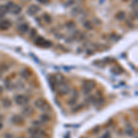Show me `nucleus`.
I'll return each mask as SVG.
<instances>
[{
	"mask_svg": "<svg viewBox=\"0 0 138 138\" xmlns=\"http://www.w3.org/2000/svg\"><path fill=\"white\" fill-rule=\"evenodd\" d=\"M34 106H35L37 109H39V110L42 111V112H48L49 111H51L50 104H49L44 99H42V98H39V99H36V100L34 101Z\"/></svg>",
	"mask_w": 138,
	"mask_h": 138,
	"instance_id": "f257e3e1",
	"label": "nucleus"
},
{
	"mask_svg": "<svg viewBox=\"0 0 138 138\" xmlns=\"http://www.w3.org/2000/svg\"><path fill=\"white\" fill-rule=\"evenodd\" d=\"M95 87H96V84L94 81L92 80H85L83 82V85H82V90H83L84 94H88L92 90L94 89Z\"/></svg>",
	"mask_w": 138,
	"mask_h": 138,
	"instance_id": "f03ea898",
	"label": "nucleus"
},
{
	"mask_svg": "<svg viewBox=\"0 0 138 138\" xmlns=\"http://www.w3.org/2000/svg\"><path fill=\"white\" fill-rule=\"evenodd\" d=\"M34 43H35V45L42 47V48H49V47H51V46L53 45V43H52L50 41L45 40L43 37H42V36H39V37L36 38V39L34 40Z\"/></svg>",
	"mask_w": 138,
	"mask_h": 138,
	"instance_id": "7ed1b4c3",
	"label": "nucleus"
},
{
	"mask_svg": "<svg viewBox=\"0 0 138 138\" xmlns=\"http://www.w3.org/2000/svg\"><path fill=\"white\" fill-rule=\"evenodd\" d=\"M55 90H56L60 95H66L70 92V87L66 84V82L61 84H58L55 88Z\"/></svg>",
	"mask_w": 138,
	"mask_h": 138,
	"instance_id": "20e7f679",
	"label": "nucleus"
},
{
	"mask_svg": "<svg viewBox=\"0 0 138 138\" xmlns=\"http://www.w3.org/2000/svg\"><path fill=\"white\" fill-rule=\"evenodd\" d=\"M14 101H15L16 104L19 106H26V105H28V103H29V98L24 96V95L19 94V95H17V96H15Z\"/></svg>",
	"mask_w": 138,
	"mask_h": 138,
	"instance_id": "39448f33",
	"label": "nucleus"
},
{
	"mask_svg": "<svg viewBox=\"0 0 138 138\" xmlns=\"http://www.w3.org/2000/svg\"><path fill=\"white\" fill-rule=\"evenodd\" d=\"M6 6L7 7V9H8V11L11 14L18 15V14H20V12H21V7H20V6H19V5H17V4H14L13 2H8L7 5H6Z\"/></svg>",
	"mask_w": 138,
	"mask_h": 138,
	"instance_id": "423d86ee",
	"label": "nucleus"
},
{
	"mask_svg": "<svg viewBox=\"0 0 138 138\" xmlns=\"http://www.w3.org/2000/svg\"><path fill=\"white\" fill-rule=\"evenodd\" d=\"M28 133L31 135H40V136H42V137H44V136L46 135L45 132L43 131V130H42V128L41 127H31L28 129Z\"/></svg>",
	"mask_w": 138,
	"mask_h": 138,
	"instance_id": "0eeeda50",
	"label": "nucleus"
},
{
	"mask_svg": "<svg viewBox=\"0 0 138 138\" xmlns=\"http://www.w3.org/2000/svg\"><path fill=\"white\" fill-rule=\"evenodd\" d=\"M11 123L15 125H22L24 123V118L20 114H15L11 117Z\"/></svg>",
	"mask_w": 138,
	"mask_h": 138,
	"instance_id": "6e6552de",
	"label": "nucleus"
},
{
	"mask_svg": "<svg viewBox=\"0 0 138 138\" xmlns=\"http://www.w3.org/2000/svg\"><path fill=\"white\" fill-rule=\"evenodd\" d=\"M40 10H41V8L38 7L37 5H31L27 9V13L30 16H35Z\"/></svg>",
	"mask_w": 138,
	"mask_h": 138,
	"instance_id": "1a4fd4ad",
	"label": "nucleus"
},
{
	"mask_svg": "<svg viewBox=\"0 0 138 138\" xmlns=\"http://www.w3.org/2000/svg\"><path fill=\"white\" fill-rule=\"evenodd\" d=\"M34 112V110H33V108L31 106H29V105H26L24 108H23V110L21 111V113L23 116L25 117H30L31 116Z\"/></svg>",
	"mask_w": 138,
	"mask_h": 138,
	"instance_id": "9d476101",
	"label": "nucleus"
},
{
	"mask_svg": "<svg viewBox=\"0 0 138 138\" xmlns=\"http://www.w3.org/2000/svg\"><path fill=\"white\" fill-rule=\"evenodd\" d=\"M11 28V21L8 20H4L0 22V30L1 31H7Z\"/></svg>",
	"mask_w": 138,
	"mask_h": 138,
	"instance_id": "9b49d317",
	"label": "nucleus"
},
{
	"mask_svg": "<svg viewBox=\"0 0 138 138\" xmlns=\"http://www.w3.org/2000/svg\"><path fill=\"white\" fill-rule=\"evenodd\" d=\"M39 118H40V121L43 123H49V122L52 120V117H51V115L48 113V112H43V113H42L39 116Z\"/></svg>",
	"mask_w": 138,
	"mask_h": 138,
	"instance_id": "f8f14e48",
	"label": "nucleus"
},
{
	"mask_svg": "<svg viewBox=\"0 0 138 138\" xmlns=\"http://www.w3.org/2000/svg\"><path fill=\"white\" fill-rule=\"evenodd\" d=\"M18 31L21 34H25L29 31V24L28 23H21L18 26Z\"/></svg>",
	"mask_w": 138,
	"mask_h": 138,
	"instance_id": "ddd939ff",
	"label": "nucleus"
},
{
	"mask_svg": "<svg viewBox=\"0 0 138 138\" xmlns=\"http://www.w3.org/2000/svg\"><path fill=\"white\" fill-rule=\"evenodd\" d=\"M20 77H21L22 78H24V79H29L31 77V71L29 70V69H27V68L22 69V70L20 71Z\"/></svg>",
	"mask_w": 138,
	"mask_h": 138,
	"instance_id": "4468645a",
	"label": "nucleus"
},
{
	"mask_svg": "<svg viewBox=\"0 0 138 138\" xmlns=\"http://www.w3.org/2000/svg\"><path fill=\"white\" fill-rule=\"evenodd\" d=\"M124 133H125V134L126 135H128V136H133L134 134V127L132 126V125H127L126 127H125V129H124Z\"/></svg>",
	"mask_w": 138,
	"mask_h": 138,
	"instance_id": "2eb2a0df",
	"label": "nucleus"
},
{
	"mask_svg": "<svg viewBox=\"0 0 138 138\" xmlns=\"http://www.w3.org/2000/svg\"><path fill=\"white\" fill-rule=\"evenodd\" d=\"M2 105L4 108H10L11 105H12V102H11V100L8 98H4L2 99Z\"/></svg>",
	"mask_w": 138,
	"mask_h": 138,
	"instance_id": "dca6fc26",
	"label": "nucleus"
},
{
	"mask_svg": "<svg viewBox=\"0 0 138 138\" xmlns=\"http://www.w3.org/2000/svg\"><path fill=\"white\" fill-rule=\"evenodd\" d=\"M83 26H84V28L88 30V31H92V30L94 29V26L92 24V22H90L89 20H86L83 23Z\"/></svg>",
	"mask_w": 138,
	"mask_h": 138,
	"instance_id": "f3484780",
	"label": "nucleus"
},
{
	"mask_svg": "<svg viewBox=\"0 0 138 138\" xmlns=\"http://www.w3.org/2000/svg\"><path fill=\"white\" fill-rule=\"evenodd\" d=\"M125 17H126V14H125L124 11H119L118 13L115 15V18L118 20H123L125 19Z\"/></svg>",
	"mask_w": 138,
	"mask_h": 138,
	"instance_id": "a211bd4d",
	"label": "nucleus"
},
{
	"mask_svg": "<svg viewBox=\"0 0 138 138\" xmlns=\"http://www.w3.org/2000/svg\"><path fill=\"white\" fill-rule=\"evenodd\" d=\"M8 12V9L6 5H3V6H0V17H3Z\"/></svg>",
	"mask_w": 138,
	"mask_h": 138,
	"instance_id": "6ab92c4d",
	"label": "nucleus"
},
{
	"mask_svg": "<svg viewBox=\"0 0 138 138\" xmlns=\"http://www.w3.org/2000/svg\"><path fill=\"white\" fill-rule=\"evenodd\" d=\"M5 86H6L7 89H8V90H11V89H13L14 88V84L12 83L9 79H7V80L5 81Z\"/></svg>",
	"mask_w": 138,
	"mask_h": 138,
	"instance_id": "aec40b11",
	"label": "nucleus"
},
{
	"mask_svg": "<svg viewBox=\"0 0 138 138\" xmlns=\"http://www.w3.org/2000/svg\"><path fill=\"white\" fill-rule=\"evenodd\" d=\"M43 20H44V21L46 22V23H48V24H50L51 22H52V18H51V16L49 15V14H43Z\"/></svg>",
	"mask_w": 138,
	"mask_h": 138,
	"instance_id": "412c9836",
	"label": "nucleus"
},
{
	"mask_svg": "<svg viewBox=\"0 0 138 138\" xmlns=\"http://www.w3.org/2000/svg\"><path fill=\"white\" fill-rule=\"evenodd\" d=\"M67 103L71 106L76 105V103H77V97H72V98H70Z\"/></svg>",
	"mask_w": 138,
	"mask_h": 138,
	"instance_id": "4be33fe9",
	"label": "nucleus"
},
{
	"mask_svg": "<svg viewBox=\"0 0 138 138\" xmlns=\"http://www.w3.org/2000/svg\"><path fill=\"white\" fill-rule=\"evenodd\" d=\"M96 99H95L93 96H90V97H88V99H86V101H87L88 104H94V103L96 102Z\"/></svg>",
	"mask_w": 138,
	"mask_h": 138,
	"instance_id": "5701e85b",
	"label": "nucleus"
},
{
	"mask_svg": "<svg viewBox=\"0 0 138 138\" xmlns=\"http://www.w3.org/2000/svg\"><path fill=\"white\" fill-rule=\"evenodd\" d=\"M7 69H8V66H7L6 64L0 65V71H1L2 73L5 72V71H7Z\"/></svg>",
	"mask_w": 138,
	"mask_h": 138,
	"instance_id": "b1692460",
	"label": "nucleus"
},
{
	"mask_svg": "<svg viewBox=\"0 0 138 138\" xmlns=\"http://www.w3.org/2000/svg\"><path fill=\"white\" fill-rule=\"evenodd\" d=\"M33 125H35L36 127H41V126H42L43 125V123H42L41 121H37V120H35V121H33Z\"/></svg>",
	"mask_w": 138,
	"mask_h": 138,
	"instance_id": "393cba45",
	"label": "nucleus"
},
{
	"mask_svg": "<svg viewBox=\"0 0 138 138\" xmlns=\"http://www.w3.org/2000/svg\"><path fill=\"white\" fill-rule=\"evenodd\" d=\"M36 34H37V33H36L35 29H31V34H30V38H31V39H34V37L36 36Z\"/></svg>",
	"mask_w": 138,
	"mask_h": 138,
	"instance_id": "a878e982",
	"label": "nucleus"
},
{
	"mask_svg": "<svg viewBox=\"0 0 138 138\" xmlns=\"http://www.w3.org/2000/svg\"><path fill=\"white\" fill-rule=\"evenodd\" d=\"M83 106L84 105H82V104H79V105H77V108H74V109H73V112H78V111H80L82 109V108H83Z\"/></svg>",
	"mask_w": 138,
	"mask_h": 138,
	"instance_id": "bb28decb",
	"label": "nucleus"
},
{
	"mask_svg": "<svg viewBox=\"0 0 138 138\" xmlns=\"http://www.w3.org/2000/svg\"><path fill=\"white\" fill-rule=\"evenodd\" d=\"M101 138H112V136H111V134L109 132H106L105 134L101 136Z\"/></svg>",
	"mask_w": 138,
	"mask_h": 138,
	"instance_id": "cd10ccee",
	"label": "nucleus"
},
{
	"mask_svg": "<svg viewBox=\"0 0 138 138\" xmlns=\"http://www.w3.org/2000/svg\"><path fill=\"white\" fill-rule=\"evenodd\" d=\"M67 28H70V29H73L75 28V23L73 21H69L67 23Z\"/></svg>",
	"mask_w": 138,
	"mask_h": 138,
	"instance_id": "c85d7f7f",
	"label": "nucleus"
},
{
	"mask_svg": "<svg viewBox=\"0 0 138 138\" xmlns=\"http://www.w3.org/2000/svg\"><path fill=\"white\" fill-rule=\"evenodd\" d=\"M38 2H40L41 4H46L49 2V0H37Z\"/></svg>",
	"mask_w": 138,
	"mask_h": 138,
	"instance_id": "c756f323",
	"label": "nucleus"
},
{
	"mask_svg": "<svg viewBox=\"0 0 138 138\" xmlns=\"http://www.w3.org/2000/svg\"><path fill=\"white\" fill-rule=\"evenodd\" d=\"M137 2H138V0H134V1H133V7L135 6V8H136V7H137Z\"/></svg>",
	"mask_w": 138,
	"mask_h": 138,
	"instance_id": "7c9ffc66",
	"label": "nucleus"
},
{
	"mask_svg": "<svg viewBox=\"0 0 138 138\" xmlns=\"http://www.w3.org/2000/svg\"><path fill=\"white\" fill-rule=\"evenodd\" d=\"M30 138H43L42 136H40V135H31Z\"/></svg>",
	"mask_w": 138,
	"mask_h": 138,
	"instance_id": "2f4dec72",
	"label": "nucleus"
},
{
	"mask_svg": "<svg viewBox=\"0 0 138 138\" xmlns=\"http://www.w3.org/2000/svg\"><path fill=\"white\" fill-rule=\"evenodd\" d=\"M2 93H3V88L0 86V94H2Z\"/></svg>",
	"mask_w": 138,
	"mask_h": 138,
	"instance_id": "473e14b6",
	"label": "nucleus"
},
{
	"mask_svg": "<svg viewBox=\"0 0 138 138\" xmlns=\"http://www.w3.org/2000/svg\"><path fill=\"white\" fill-rule=\"evenodd\" d=\"M2 128H3V123H1V122H0V130L2 129Z\"/></svg>",
	"mask_w": 138,
	"mask_h": 138,
	"instance_id": "72a5a7b5",
	"label": "nucleus"
},
{
	"mask_svg": "<svg viewBox=\"0 0 138 138\" xmlns=\"http://www.w3.org/2000/svg\"><path fill=\"white\" fill-rule=\"evenodd\" d=\"M3 119H4V117H3V115H1V114H0V122H1V121H2Z\"/></svg>",
	"mask_w": 138,
	"mask_h": 138,
	"instance_id": "f704fd0d",
	"label": "nucleus"
},
{
	"mask_svg": "<svg viewBox=\"0 0 138 138\" xmlns=\"http://www.w3.org/2000/svg\"><path fill=\"white\" fill-rule=\"evenodd\" d=\"M1 75H2V72H1V71H0V76H1Z\"/></svg>",
	"mask_w": 138,
	"mask_h": 138,
	"instance_id": "c9c22d12",
	"label": "nucleus"
},
{
	"mask_svg": "<svg viewBox=\"0 0 138 138\" xmlns=\"http://www.w3.org/2000/svg\"><path fill=\"white\" fill-rule=\"evenodd\" d=\"M123 1H129V0H123Z\"/></svg>",
	"mask_w": 138,
	"mask_h": 138,
	"instance_id": "e433bc0d",
	"label": "nucleus"
},
{
	"mask_svg": "<svg viewBox=\"0 0 138 138\" xmlns=\"http://www.w3.org/2000/svg\"><path fill=\"white\" fill-rule=\"evenodd\" d=\"M19 138H24V137H19Z\"/></svg>",
	"mask_w": 138,
	"mask_h": 138,
	"instance_id": "4c0bfd02",
	"label": "nucleus"
},
{
	"mask_svg": "<svg viewBox=\"0 0 138 138\" xmlns=\"http://www.w3.org/2000/svg\"><path fill=\"white\" fill-rule=\"evenodd\" d=\"M83 138H87V137H83Z\"/></svg>",
	"mask_w": 138,
	"mask_h": 138,
	"instance_id": "58836bf2",
	"label": "nucleus"
}]
</instances>
